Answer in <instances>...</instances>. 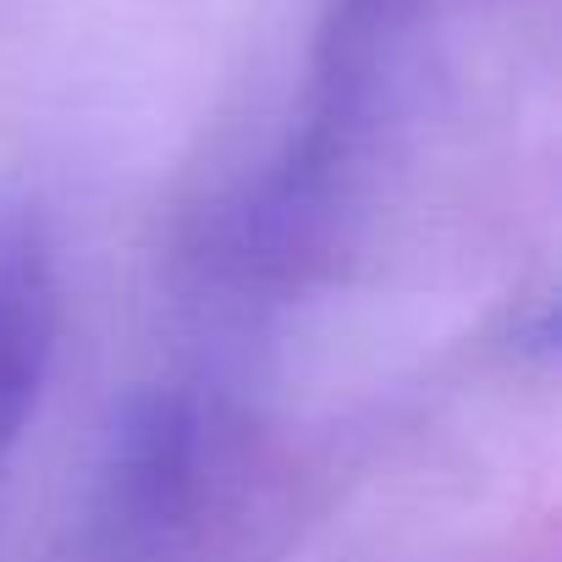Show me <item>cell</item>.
Listing matches in <instances>:
<instances>
[{"instance_id":"6da1fadb","label":"cell","mask_w":562,"mask_h":562,"mask_svg":"<svg viewBox=\"0 0 562 562\" xmlns=\"http://www.w3.org/2000/svg\"><path fill=\"white\" fill-rule=\"evenodd\" d=\"M61 288L56 259L29 215H0V458L23 436L40 408V392L56 364Z\"/></svg>"}]
</instances>
